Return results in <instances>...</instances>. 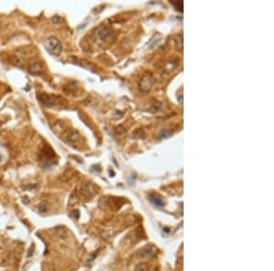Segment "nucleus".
<instances>
[{
	"label": "nucleus",
	"instance_id": "6e6552de",
	"mask_svg": "<svg viewBox=\"0 0 274 271\" xmlns=\"http://www.w3.org/2000/svg\"><path fill=\"white\" fill-rule=\"evenodd\" d=\"M79 139H80V134H79L77 131H70V132L67 134V140H68L70 143L78 142Z\"/></svg>",
	"mask_w": 274,
	"mask_h": 271
},
{
	"label": "nucleus",
	"instance_id": "2eb2a0df",
	"mask_svg": "<svg viewBox=\"0 0 274 271\" xmlns=\"http://www.w3.org/2000/svg\"><path fill=\"white\" fill-rule=\"evenodd\" d=\"M79 211H76V214H74V217L75 219H79Z\"/></svg>",
	"mask_w": 274,
	"mask_h": 271
},
{
	"label": "nucleus",
	"instance_id": "9b49d317",
	"mask_svg": "<svg viewBox=\"0 0 274 271\" xmlns=\"http://www.w3.org/2000/svg\"><path fill=\"white\" fill-rule=\"evenodd\" d=\"M40 70H41V66H40V64H39V63H34V64L30 67V71H31L32 73L39 72Z\"/></svg>",
	"mask_w": 274,
	"mask_h": 271
},
{
	"label": "nucleus",
	"instance_id": "0eeeda50",
	"mask_svg": "<svg viewBox=\"0 0 274 271\" xmlns=\"http://www.w3.org/2000/svg\"><path fill=\"white\" fill-rule=\"evenodd\" d=\"M49 209H50V204H49V203L46 202V201H43V202L39 203V205H38V210H39V212L41 213V214L48 212Z\"/></svg>",
	"mask_w": 274,
	"mask_h": 271
},
{
	"label": "nucleus",
	"instance_id": "f03ea898",
	"mask_svg": "<svg viewBox=\"0 0 274 271\" xmlns=\"http://www.w3.org/2000/svg\"><path fill=\"white\" fill-rule=\"evenodd\" d=\"M39 99L47 106V107H53L55 106L56 104H58L61 99L55 96V95H44V96H41Z\"/></svg>",
	"mask_w": 274,
	"mask_h": 271
},
{
	"label": "nucleus",
	"instance_id": "1a4fd4ad",
	"mask_svg": "<svg viewBox=\"0 0 274 271\" xmlns=\"http://www.w3.org/2000/svg\"><path fill=\"white\" fill-rule=\"evenodd\" d=\"M150 200H151L152 203H153V204H155L156 206H163V205H164V202H163V200H162L161 198H159V197L153 196V195H151V196H150Z\"/></svg>",
	"mask_w": 274,
	"mask_h": 271
},
{
	"label": "nucleus",
	"instance_id": "7ed1b4c3",
	"mask_svg": "<svg viewBox=\"0 0 274 271\" xmlns=\"http://www.w3.org/2000/svg\"><path fill=\"white\" fill-rule=\"evenodd\" d=\"M50 231L52 232V234L55 237H58L59 238H65L68 236V230L65 226L62 225H59V226H55L52 229H50Z\"/></svg>",
	"mask_w": 274,
	"mask_h": 271
},
{
	"label": "nucleus",
	"instance_id": "20e7f679",
	"mask_svg": "<svg viewBox=\"0 0 274 271\" xmlns=\"http://www.w3.org/2000/svg\"><path fill=\"white\" fill-rule=\"evenodd\" d=\"M152 85H153V79H152V77H151L150 75H148V74L145 75V76L142 78L141 81H140V89H141L142 91H148L150 88L152 87Z\"/></svg>",
	"mask_w": 274,
	"mask_h": 271
},
{
	"label": "nucleus",
	"instance_id": "dca6fc26",
	"mask_svg": "<svg viewBox=\"0 0 274 271\" xmlns=\"http://www.w3.org/2000/svg\"><path fill=\"white\" fill-rule=\"evenodd\" d=\"M48 271H56V270H54V269H50V270H48Z\"/></svg>",
	"mask_w": 274,
	"mask_h": 271
},
{
	"label": "nucleus",
	"instance_id": "4468645a",
	"mask_svg": "<svg viewBox=\"0 0 274 271\" xmlns=\"http://www.w3.org/2000/svg\"><path fill=\"white\" fill-rule=\"evenodd\" d=\"M23 203L26 204H27L29 203V200H28L27 197H24V198H23Z\"/></svg>",
	"mask_w": 274,
	"mask_h": 271
},
{
	"label": "nucleus",
	"instance_id": "f257e3e1",
	"mask_svg": "<svg viewBox=\"0 0 274 271\" xmlns=\"http://www.w3.org/2000/svg\"><path fill=\"white\" fill-rule=\"evenodd\" d=\"M45 48L50 54L54 56H58L60 54L62 50V44L58 38L54 37H50L45 42Z\"/></svg>",
	"mask_w": 274,
	"mask_h": 271
},
{
	"label": "nucleus",
	"instance_id": "f8f14e48",
	"mask_svg": "<svg viewBox=\"0 0 274 271\" xmlns=\"http://www.w3.org/2000/svg\"><path fill=\"white\" fill-rule=\"evenodd\" d=\"M34 250H35V244L32 243V245H31V246L29 247V250H28V252H27V257H31L33 256V254H34Z\"/></svg>",
	"mask_w": 274,
	"mask_h": 271
},
{
	"label": "nucleus",
	"instance_id": "423d86ee",
	"mask_svg": "<svg viewBox=\"0 0 274 271\" xmlns=\"http://www.w3.org/2000/svg\"><path fill=\"white\" fill-rule=\"evenodd\" d=\"M82 192L85 196H92L93 193V187H92V184L85 183L82 185Z\"/></svg>",
	"mask_w": 274,
	"mask_h": 271
},
{
	"label": "nucleus",
	"instance_id": "39448f33",
	"mask_svg": "<svg viewBox=\"0 0 274 271\" xmlns=\"http://www.w3.org/2000/svg\"><path fill=\"white\" fill-rule=\"evenodd\" d=\"M155 249L156 248L153 246H152V245L145 246V247H143L140 250V255H142L143 257H150V256H152V255L154 254Z\"/></svg>",
	"mask_w": 274,
	"mask_h": 271
},
{
	"label": "nucleus",
	"instance_id": "9d476101",
	"mask_svg": "<svg viewBox=\"0 0 274 271\" xmlns=\"http://www.w3.org/2000/svg\"><path fill=\"white\" fill-rule=\"evenodd\" d=\"M110 36H111V31H110V29H107V28H105V29H101L100 32H99V38H100V39H102V40L107 39Z\"/></svg>",
	"mask_w": 274,
	"mask_h": 271
},
{
	"label": "nucleus",
	"instance_id": "ddd939ff",
	"mask_svg": "<svg viewBox=\"0 0 274 271\" xmlns=\"http://www.w3.org/2000/svg\"><path fill=\"white\" fill-rule=\"evenodd\" d=\"M51 21H52V23H54V24H59V23H60V21H61V18L59 17V16H54V17L52 18Z\"/></svg>",
	"mask_w": 274,
	"mask_h": 271
}]
</instances>
